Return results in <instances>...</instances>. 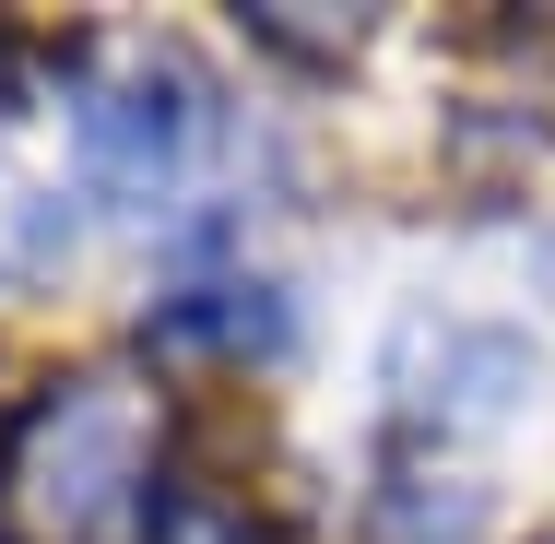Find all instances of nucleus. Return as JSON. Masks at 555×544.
I'll return each mask as SVG.
<instances>
[{"label":"nucleus","instance_id":"obj_1","mask_svg":"<svg viewBox=\"0 0 555 544\" xmlns=\"http://www.w3.org/2000/svg\"><path fill=\"white\" fill-rule=\"evenodd\" d=\"M142 485H154V427H142V403L118 379H72L60 403H36V427H24V497L72 544L142 533Z\"/></svg>","mask_w":555,"mask_h":544},{"label":"nucleus","instance_id":"obj_2","mask_svg":"<svg viewBox=\"0 0 555 544\" xmlns=\"http://www.w3.org/2000/svg\"><path fill=\"white\" fill-rule=\"evenodd\" d=\"M178 154H190V107H178V84H154V72H130V84H107V96L83 107V166H95L107 190H154Z\"/></svg>","mask_w":555,"mask_h":544}]
</instances>
